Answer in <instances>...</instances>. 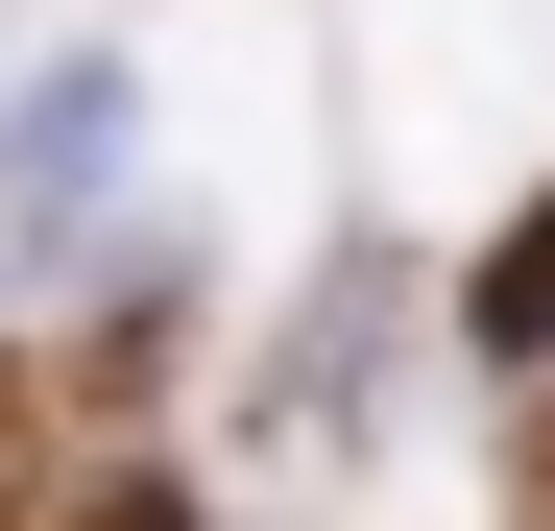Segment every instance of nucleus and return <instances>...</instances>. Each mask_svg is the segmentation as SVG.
I'll return each instance as SVG.
<instances>
[{
    "mask_svg": "<svg viewBox=\"0 0 555 531\" xmlns=\"http://www.w3.org/2000/svg\"><path fill=\"white\" fill-rule=\"evenodd\" d=\"M121 49H49V98H25V145H0V218H25V242H73V218H98L121 194Z\"/></svg>",
    "mask_w": 555,
    "mask_h": 531,
    "instance_id": "nucleus-1",
    "label": "nucleus"
}]
</instances>
